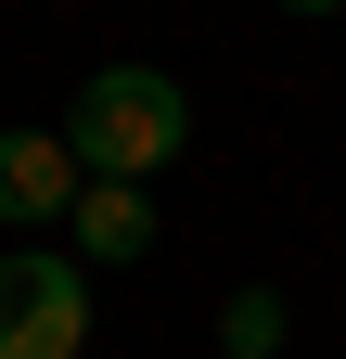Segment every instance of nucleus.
<instances>
[{"mask_svg":"<svg viewBox=\"0 0 346 359\" xmlns=\"http://www.w3.org/2000/svg\"><path fill=\"white\" fill-rule=\"evenodd\" d=\"M64 142H77L90 180H154L167 154L193 142V103H180V77H167V65H103L90 90H77Z\"/></svg>","mask_w":346,"mask_h":359,"instance_id":"1","label":"nucleus"},{"mask_svg":"<svg viewBox=\"0 0 346 359\" xmlns=\"http://www.w3.org/2000/svg\"><path fill=\"white\" fill-rule=\"evenodd\" d=\"M77 244H90V257H141V244H154L141 180H90V193H77Z\"/></svg>","mask_w":346,"mask_h":359,"instance_id":"4","label":"nucleus"},{"mask_svg":"<svg viewBox=\"0 0 346 359\" xmlns=\"http://www.w3.org/2000/svg\"><path fill=\"white\" fill-rule=\"evenodd\" d=\"M295 13H346V0H295Z\"/></svg>","mask_w":346,"mask_h":359,"instance_id":"6","label":"nucleus"},{"mask_svg":"<svg viewBox=\"0 0 346 359\" xmlns=\"http://www.w3.org/2000/svg\"><path fill=\"white\" fill-rule=\"evenodd\" d=\"M77 193H90V167H77L64 128H0V218H13V231L77 218Z\"/></svg>","mask_w":346,"mask_h":359,"instance_id":"3","label":"nucleus"},{"mask_svg":"<svg viewBox=\"0 0 346 359\" xmlns=\"http://www.w3.org/2000/svg\"><path fill=\"white\" fill-rule=\"evenodd\" d=\"M0 359H90L77 257H0Z\"/></svg>","mask_w":346,"mask_h":359,"instance_id":"2","label":"nucleus"},{"mask_svg":"<svg viewBox=\"0 0 346 359\" xmlns=\"http://www.w3.org/2000/svg\"><path fill=\"white\" fill-rule=\"evenodd\" d=\"M219 346H231V359H270V346H282V295H231Z\"/></svg>","mask_w":346,"mask_h":359,"instance_id":"5","label":"nucleus"}]
</instances>
